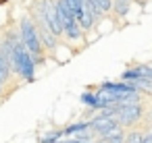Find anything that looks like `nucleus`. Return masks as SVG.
<instances>
[{
  "mask_svg": "<svg viewBox=\"0 0 152 143\" xmlns=\"http://www.w3.org/2000/svg\"><path fill=\"white\" fill-rule=\"evenodd\" d=\"M100 91H108V93H140L135 89L133 83H127V81H102L98 85Z\"/></svg>",
  "mask_w": 152,
  "mask_h": 143,
  "instance_id": "nucleus-5",
  "label": "nucleus"
},
{
  "mask_svg": "<svg viewBox=\"0 0 152 143\" xmlns=\"http://www.w3.org/2000/svg\"><path fill=\"white\" fill-rule=\"evenodd\" d=\"M142 139H144V133L133 131V133H129V135L125 137V143H142Z\"/></svg>",
  "mask_w": 152,
  "mask_h": 143,
  "instance_id": "nucleus-12",
  "label": "nucleus"
},
{
  "mask_svg": "<svg viewBox=\"0 0 152 143\" xmlns=\"http://www.w3.org/2000/svg\"><path fill=\"white\" fill-rule=\"evenodd\" d=\"M142 143H152V131H150V133H144V139H142Z\"/></svg>",
  "mask_w": 152,
  "mask_h": 143,
  "instance_id": "nucleus-13",
  "label": "nucleus"
},
{
  "mask_svg": "<svg viewBox=\"0 0 152 143\" xmlns=\"http://www.w3.org/2000/svg\"><path fill=\"white\" fill-rule=\"evenodd\" d=\"M61 139H63V129H58V131H48L46 135L40 137V143H58Z\"/></svg>",
  "mask_w": 152,
  "mask_h": 143,
  "instance_id": "nucleus-9",
  "label": "nucleus"
},
{
  "mask_svg": "<svg viewBox=\"0 0 152 143\" xmlns=\"http://www.w3.org/2000/svg\"><path fill=\"white\" fill-rule=\"evenodd\" d=\"M129 9H131V2L129 0H113V11L117 13V17H127V13H129Z\"/></svg>",
  "mask_w": 152,
  "mask_h": 143,
  "instance_id": "nucleus-8",
  "label": "nucleus"
},
{
  "mask_svg": "<svg viewBox=\"0 0 152 143\" xmlns=\"http://www.w3.org/2000/svg\"><path fill=\"white\" fill-rule=\"evenodd\" d=\"M133 85H135V89H137L140 93L152 95V79H142V81H137V83H133Z\"/></svg>",
  "mask_w": 152,
  "mask_h": 143,
  "instance_id": "nucleus-10",
  "label": "nucleus"
},
{
  "mask_svg": "<svg viewBox=\"0 0 152 143\" xmlns=\"http://www.w3.org/2000/svg\"><path fill=\"white\" fill-rule=\"evenodd\" d=\"M86 131H92L90 120H79V122H73V124L65 126L63 129V137H73V135H79V133H86Z\"/></svg>",
  "mask_w": 152,
  "mask_h": 143,
  "instance_id": "nucleus-7",
  "label": "nucleus"
},
{
  "mask_svg": "<svg viewBox=\"0 0 152 143\" xmlns=\"http://www.w3.org/2000/svg\"><path fill=\"white\" fill-rule=\"evenodd\" d=\"M11 73H13V62H11V56L4 48V42L0 40V83L7 85L9 79H11Z\"/></svg>",
  "mask_w": 152,
  "mask_h": 143,
  "instance_id": "nucleus-6",
  "label": "nucleus"
},
{
  "mask_svg": "<svg viewBox=\"0 0 152 143\" xmlns=\"http://www.w3.org/2000/svg\"><path fill=\"white\" fill-rule=\"evenodd\" d=\"M90 126H92V131H94V133L98 135V139H100V137H104V135H108V133L119 131V129H121V122L117 120V116H108V114H104V112L100 110V114L90 120Z\"/></svg>",
  "mask_w": 152,
  "mask_h": 143,
  "instance_id": "nucleus-3",
  "label": "nucleus"
},
{
  "mask_svg": "<svg viewBox=\"0 0 152 143\" xmlns=\"http://www.w3.org/2000/svg\"><path fill=\"white\" fill-rule=\"evenodd\" d=\"M4 42V48L11 56V62H13V71L23 79V81H34L36 77V60L31 56V52L25 48L21 35L13 29H9L2 38Z\"/></svg>",
  "mask_w": 152,
  "mask_h": 143,
  "instance_id": "nucleus-1",
  "label": "nucleus"
},
{
  "mask_svg": "<svg viewBox=\"0 0 152 143\" xmlns=\"http://www.w3.org/2000/svg\"><path fill=\"white\" fill-rule=\"evenodd\" d=\"M142 79H152V64H135L123 71L121 75V81H127V83H137Z\"/></svg>",
  "mask_w": 152,
  "mask_h": 143,
  "instance_id": "nucleus-4",
  "label": "nucleus"
},
{
  "mask_svg": "<svg viewBox=\"0 0 152 143\" xmlns=\"http://www.w3.org/2000/svg\"><path fill=\"white\" fill-rule=\"evenodd\" d=\"M19 35L25 44V48L31 52L36 64H42L44 62V44H42V38H40V29L38 25L34 23L31 17H23L21 23H19Z\"/></svg>",
  "mask_w": 152,
  "mask_h": 143,
  "instance_id": "nucleus-2",
  "label": "nucleus"
},
{
  "mask_svg": "<svg viewBox=\"0 0 152 143\" xmlns=\"http://www.w3.org/2000/svg\"><path fill=\"white\" fill-rule=\"evenodd\" d=\"M150 64H152V62H150Z\"/></svg>",
  "mask_w": 152,
  "mask_h": 143,
  "instance_id": "nucleus-15",
  "label": "nucleus"
},
{
  "mask_svg": "<svg viewBox=\"0 0 152 143\" xmlns=\"http://www.w3.org/2000/svg\"><path fill=\"white\" fill-rule=\"evenodd\" d=\"M94 4L100 9V13L104 15V13H108V11H113V0H94Z\"/></svg>",
  "mask_w": 152,
  "mask_h": 143,
  "instance_id": "nucleus-11",
  "label": "nucleus"
},
{
  "mask_svg": "<svg viewBox=\"0 0 152 143\" xmlns=\"http://www.w3.org/2000/svg\"><path fill=\"white\" fill-rule=\"evenodd\" d=\"M58 143H65V139H61V141H58Z\"/></svg>",
  "mask_w": 152,
  "mask_h": 143,
  "instance_id": "nucleus-14",
  "label": "nucleus"
}]
</instances>
